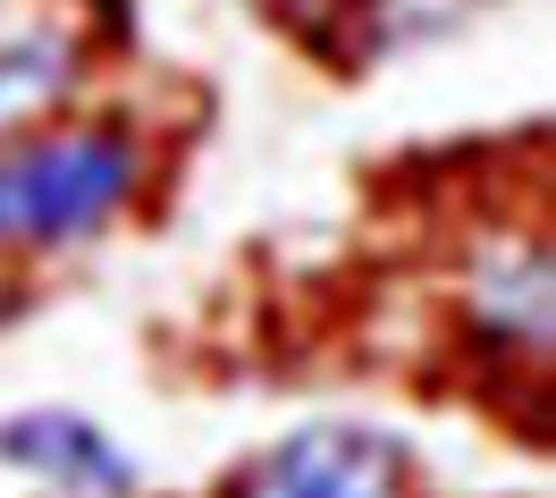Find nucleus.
<instances>
[{
  "label": "nucleus",
  "mask_w": 556,
  "mask_h": 498,
  "mask_svg": "<svg viewBox=\"0 0 556 498\" xmlns=\"http://www.w3.org/2000/svg\"><path fill=\"white\" fill-rule=\"evenodd\" d=\"M76 85V35L68 26H9L0 35V127L51 110Z\"/></svg>",
  "instance_id": "4"
},
{
  "label": "nucleus",
  "mask_w": 556,
  "mask_h": 498,
  "mask_svg": "<svg viewBox=\"0 0 556 498\" xmlns=\"http://www.w3.org/2000/svg\"><path fill=\"white\" fill-rule=\"evenodd\" d=\"M143 152L118 127H42L0 144V246H76L136 203Z\"/></svg>",
  "instance_id": "1"
},
{
  "label": "nucleus",
  "mask_w": 556,
  "mask_h": 498,
  "mask_svg": "<svg viewBox=\"0 0 556 498\" xmlns=\"http://www.w3.org/2000/svg\"><path fill=\"white\" fill-rule=\"evenodd\" d=\"M237 498H414V464L371 423H313L244 464Z\"/></svg>",
  "instance_id": "2"
},
{
  "label": "nucleus",
  "mask_w": 556,
  "mask_h": 498,
  "mask_svg": "<svg viewBox=\"0 0 556 498\" xmlns=\"http://www.w3.org/2000/svg\"><path fill=\"white\" fill-rule=\"evenodd\" d=\"M0 464L35 473L68 498H136V464L102 423H85L68 406H35V414H0Z\"/></svg>",
  "instance_id": "3"
}]
</instances>
